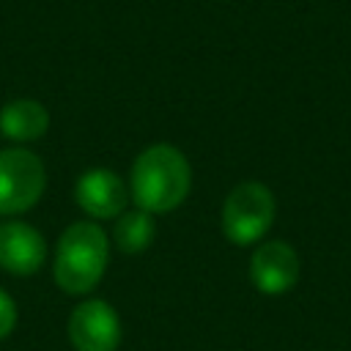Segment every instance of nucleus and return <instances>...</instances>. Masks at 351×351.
<instances>
[{
    "label": "nucleus",
    "instance_id": "9b49d317",
    "mask_svg": "<svg viewBox=\"0 0 351 351\" xmlns=\"http://www.w3.org/2000/svg\"><path fill=\"white\" fill-rule=\"evenodd\" d=\"M16 318H19V313H16L14 299L0 288V340H5V337L14 332Z\"/></svg>",
    "mask_w": 351,
    "mask_h": 351
},
{
    "label": "nucleus",
    "instance_id": "0eeeda50",
    "mask_svg": "<svg viewBox=\"0 0 351 351\" xmlns=\"http://www.w3.org/2000/svg\"><path fill=\"white\" fill-rule=\"evenodd\" d=\"M250 280L266 296L288 293L299 280V255L288 241H261L250 258Z\"/></svg>",
    "mask_w": 351,
    "mask_h": 351
},
{
    "label": "nucleus",
    "instance_id": "6e6552de",
    "mask_svg": "<svg viewBox=\"0 0 351 351\" xmlns=\"http://www.w3.org/2000/svg\"><path fill=\"white\" fill-rule=\"evenodd\" d=\"M47 261V241L44 236L22 222V219H5L0 222V269L14 277H30L36 274Z\"/></svg>",
    "mask_w": 351,
    "mask_h": 351
},
{
    "label": "nucleus",
    "instance_id": "20e7f679",
    "mask_svg": "<svg viewBox=\"0 0 351 351\" xmlns=\"http://www.w3.org/2000/svg\"><path fill=\"white\" fill-rule=\"evenodd\" d=\"M47 189V167L38 154L14 145L0 151V217L30 211Z\"/></svg>",
    "mask_w": 351,
    "mask_h": 351
},
{
    "label": "nucleus",
    "instance_id": "f257e3e1",
    "mask_svg": "<svg viewBox=\"0 0 351 351\" xmlns=\"http://www.w3.org/2000/svg\"><path fill=\"white\" fill-rule=\"evenodd\" d=\"M126 184L134 206L156 217L178 208L189 197L192 167L181 148L170 143H154L134 156Z\"/></svg>",
    "mask_w": 351,
    "mask_h": 351
},
{
    "label": "nucleus",
    "instance_id": "1a4fd4ad",
    "mask_svg": "<svg viewBox=\"0 0 351 351\" xmlns=\"http://www.w3.org/2000/svg\"><path fill=\"white\" fill-rule=\"evenodd\" d=\"M49 129V112L36 99H14L0 110V134L11 143L41 140Z\"/></svg>",
    "mask_w": 351,
    "mask_h": 351
},
{
    "label": "nucleus",
    "instance_id": "f03ea898",
    "mask_svg": "<svg viewBox=\"0 0 351 351\" xmlns=\"http://www.w3.org/2000/svg\"><path fill=\"white\" fill-rule=\"evenodd\" d=\"M107 263H110V239L104 228L93 219H80L71 222L58 239L52 277L63 293L85 296L101 282Z\"/></svg>",
    "mask_w": 351,
    "mask_h": 351
},
{
    "label": "nucleus",
    "instance_id": "7ed1b4c3",
    "mask_svg": "<svg viewBox=\"0 0 351 351\" xmlns=\"http://www.w3.org/2000/svg\"><path fill=\"white\" fill-rule=\"evenodd\" d=\"M274 214H277V200L271 189L261 181H241L228 192L222 203L219 225L230 244L250 247L269 233Z\"/></svg>",
    "mask_w": 351,
    "mask_h": 351
},
{
    "label": "nucleus",
    "instance_id": "423d86ee",
    "mask_svg": "<svg viewBox=\"0 0 351 351\" xmlns=\"http://www.w3.org/2000/svg\"><path fill=\"white\" fill-rule=\"evenodd\" d=\"M77 206L96 222V219H115L126 211L132 195L129 184L110 167H90L80 173L74 184Z\"/></svg>",
    "mask_w": 351,
    "mask_h": 351
},
{
    "label": "nucleus",
    "instance_id": "39448f33",
    "mask_svg": "<svg viewBox=\"0 0 351 351\" xmlns=\"http://www.w3.org/2000/svg\"><path fill=\"white\" fill-rule=\"evenodd\" d=\"M69 343L74 351H118L121 318L104 299H85L69 315Z\"/></svg>",
    "mask_w": 351,
    "mask_h": 351
},
{
    "label": "nucleus",
    "instance_id": "9d476101",
    "mask_svg": "<svg viewBox=\"0 0 351 351\" xmlns=\"http://www.w3.org/2000/svg\"><path fill=\"white\" fill-rule=\"evenodd\" d=\"M156 236V222H154V214L143 211V208H126L121 217H115V225H112V241L121 252L126 255H137L143 250L151 247Z\"/></svg>",
    "mask_w": 351,
    "mask_h": 351
}]
</instances>
